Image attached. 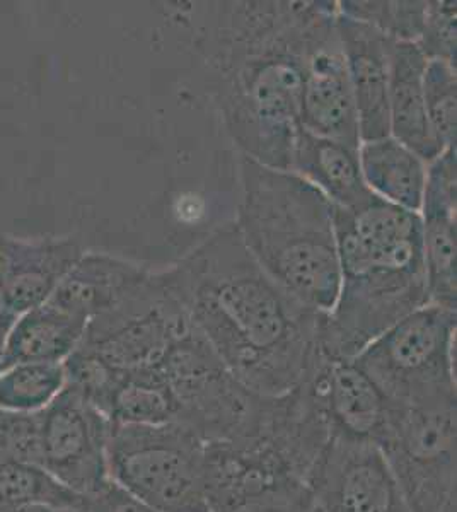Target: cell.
Instances as JSON below:
<instances>
[{"instance_id": "obj_1", "label": "cell", "mask_w": 457, "mask_h": 512, "mask_svg": "<svg viewBox=\"0 0 457 512\" xmlns=\"http://www.w3.org/2000/svg\"><path fill=\"white\" fill-rule=\"evenodd\" d=\"M161 275L239 383L261 396L287 395L301 384L321 350L326 313L278 286L244 246L234 222Z\"/></svg>"}, {"instance_id": "obj_2", "label": "cell", "mask_w": 457, "mask_h": 512, "mask_svg": "<svg viewBox=\"0 0 457 512\" xmlns=\"http://www.w3.org/2000/svg\"><path fill=\"white\" fill-rule=\"evenodd\" d=\"M328 2H217L195 38L238 154L292 169L307 40Z\"/></svg>"}, {"instance_id": "obj_3", "label": "cell", "mask_w": 457, "mask_h": 512, "mask_svg": "<svg viewBox=\"0 0 457 512\" xmlns=\"http://www.w3.org/2000/svg\"><path fill=\"white\" fill-rule=\"evenodd\" d=\"M340 292L323 316L319 349L353 359L398 321L430 304L420 214L374 197L333 207Z\"/></svg>"}, {"instance_id": "obj_4", "label": "cell", "mask_w": 457, "mask_h": 512, "mask_svg": "<svg viewBox=\"0 0 457 512\" xmlns=\"http://www.w3.org/2000/svg\"><path fill=\"white\" fill-rule=\"evenodd\" d=\"M238 227L270 277L307 308L330 313L340 292L333 204L294 171L238 154Z\"/></svg>"}, {"instance_id": "obj_5", "label": "cell", "mask_w": 457, "mask_h": 512, "mask_svg": "<svg viewBox=\"0 0 457 512\" xmlns=\"http://www.w3.org/2000/svg\"><path fill=\"white\" fill-rule=\"evenodd\" d=\"M457 309L427 304L367 345L353 361L394 407L457 405Z\"/></svg>"}, {"instance_id": "obj_6", "label": "cell", "mask_w": 457, "mask_h": 512, "mask_svg": "<svg viewBox=\"0 0 457 512\" xmlns=\"http://www.w3.org/2000/svg\"><path fill=\"white\" fill-rule=\"evenodd\" d=\"M207 443L190 427L113 424L111 482L159 512H210L205 487Z\"/></svg>"}, {"instance_id": "obj_7", "label": "cell", "mask_w": 457, "mask_h": 512, "mask_svg": "<svg viewBox=\"0 0 457 512\" xmlns=\"http://www.w3.org/2000/svg\"><path fill=\"white\" fill-rule=\"evenodd\" d=\"M178 403V424L190 427L205 443H220L251 431L268 396L256 395L220 361L193 328L157 367Z\"/></svg>"}, {"instance_id": "obj_8", "label": "cell", "mask_w": 457, "mask_h": 512, "mask_svg": "<svg viewBox=\"0 0 457 512\" xmlns=\"http://www.w3.org/2000/svg\"><path fill=\"white\" fill-rule=\"evenodd\" d=\"M457 405L394 407L379 444L410 512H456Z\"/></svg>"}, {"instance_id": "obj_9", "label": "cell", "mask_w": 457, "mask_h": 512, "mask_svg": "<svg viewBox=\"0 0 457 512\" xmlns=\"http://www.w3.org/2000/svg\"><path fill=\"white\" fill-rule=\"evenodd\" d=\"M193 328L161 272H154L135 296L87 323L81 347L98 355L120 376H128L157 369Z\"/></svg>"}, {"instance_id": "obj_10", "label": "cell", "mask_w": 457, "mask_h": 512, "mask_svg": "<svg viewBox=\"0 0 457 512\" xmlns=\"http://www.w3.org/2000/svg\"><path fill=\"white\" fill-rule=\"evenodd\" d=\"M111 431L110 417L65 384L41 412V466L77 494H99L111 483Z\"/></svg>"}, {"instance_id": "obj_11", "label": "cell", "mask_w": 457, "mask_h": 512, "mask_svg": "<svg viewBox=\"0 0 457 512\" xmlns=\"http://www.w3.org/2000/svg\"><path fill=\"white\" fill-rule=\"evenodd\" d=\"M336 16L338 4L328 2L307 40L299 125L318 137L359 149V120Z\"/></svg>"}, {"instance_id": "obj_12", "label": "cell", "mask_w": 457, "mask_h": 512, "mask_svg": "<svg viewBox=\"0 0 457 512\" xmlns=\"http://www.w3.org/2000/svg\"><path fill=\"white\" fill-rule=\"evenodd\" d=\"M307 487L321 512H410L377 444L331 437Z\"/></svg>"}, {"instance_id": "obj_13", "label": "cell", "mask_w": 457, "mask_h": 512, "mask_svg": "<svg viewBox=\"0 0 457 512\" xmlns=\"http://www.w3.org/2000/svg\"><path fill=\"white\" fill-rule=\"evenodd\" d=\"M299 388L318 408L331 437L379 446L386 436L393 403L353 359H333L319 350Z\"/></svg>"}, {"instance_id": "obj_14", "label": "cell", "mask_w": 457, "mask_h": 512, "mask_svg": "<svg viewBox=\"0 0 457 512\" xmlns=\"http://www.w3.org/2000/svg\"><path fill=\"white\" fill-rule=\"evenodd\" d=\"M457 154L447 147L427 166L423 192V258L430 304L457 309Z\"/></svg>"}, {"instance_id": "obj_15", "label": "cell", "mask_w": 457, "mask_h": 512, "mask_svg": "<svg viewBox=\"0 0 457 512\" xmlns=\"http://www.w3.org/2000/svg\"><path fill=\"white\" fill-rule=\"evenodd\" d=\"M336 30L347 64L360 144L386 139L389 132V69L394 41L369 24L338 12Z\"/></svg>"}, {"instance_id": "obj_16", "label": "cell", "mask_w": 457, "mask_h": 512, "mask_svg": "<svg viewBox=\"0 0 457 512\" xmlns=\"http://www.w3.org/2000/svg\"><path fill=\"white\" fill-rule=\"evenodd\" d=\"M0 251L4 258L7 292L18 316L47 304L86 253L81 239L76 236H0Z\"/></svg>"}, {"instance_id": "obj_17", "label": "cell", "mask_w": 457, "mask_h": 512, "mask_svg": "<svg viewBox=\"0 0 457 512\" xmlns=\"http://www.w3.org/2000/svg\"><path fill=\"white\" fill-rule=\"evenodd\" d=\"M152 274L151 268L123 256L86 251L48 303L89 323L135 296Z\"/></svg>"}, {"instance_id": "obj_18", "label": "cell", "mask_w": 457, "mask_h": 512, "mask_svg": "<svg viewBox=\"0 0 457 512\" xmlns=\"http://www.w3.org/2000/svg\"><path fill=\"white\" fill-rule=\"evenodd\" d=\"M427 59L417 43L394 41L389 69V132L429 164L442 154L430 130L423 72Z\"/></svg>"}, {"instance_id": "obj_19", "label": "cell", "mask_w": 457, "mask_h": 512, "mask_svg": "<svg viewBox=\"0 0 457 512\" xmlns=\"http://www.w3.org/2000/svg\"><path fill=\"white\" fill-rule=\"evenodd\" d=\"M290 171L318 188L338 209H359L374 197L362 176L359 149L304 128L297 134Z\"/></svg>"}, {"instance_id": "obj_20", "label": "cell", "mask_w": 457, "mask_h": 512, "mask_svg": "<svg viewBox=\"0 0 457 512\" xmlns=\"http://www.w3.org/2000/svg\"><path fill=\"white\" fill-rule=\"evenodd\" d=\"M87 321L47 303L19 316L6 333L2 369L19 362L64 364L76 352Z\"/></svg>"}, {"instance_id": "obj_21", "label": "cell", "mask_w": 457, "mask_h": 512, "mask_svg": "<svg viewBox=\"0 0 457 512\" xmlns=\"http://www.w3.org/2000/svg\"><path fill=\"white\" fill-rule=\"evenodd\" d=\"M359 158L365 185L374 195L401 209L420 212L429 164L417 152L389 135L362 142Z\"/></svg>"}, {"instance_id": "obj_22", "label": "cell", "mask_w": 457, "mask_h": 512, "mask_svg": "<svg viewBox=\"0 0 457 512\" xmlns=\"http://www.w3.org/2000/svg\"><path fill=\"white\" fill-rule=\"evenodd\" d=\"M178 403L157 369L123 376L111 396L108 417L118 425L178 422Z\"/></svg>"}, {"instance_id": "obj_23", "label": "cell", "mask_w": 457, "mask_h": 512, "mask_svg": "<svg viewBox=\"0 0 457 512\" xmlns=\"http://www.w3.org/2000/svg\"><path fill=\"white\" fill-rule=\"evenodd\" d=\"M86 495L58 482L41 465L0 460V506H47L57 511L84 512Z\"/></svg>"}, {"instance_id": "obj_24", "label": "cell", "mask_w": 457, "mask_h": 512, "mask_svg": "<svg viewBox=\"0 0 457 512\" xmlns=\"http://www.w3.org/2000/svg\"><path fill=\"white\" fill-rule=\"evenodd\" d=\"M64 364L19 362L0 371V410L40 414L64 390Z\"/></svg>"}, {"instance_id": "obj_25", "label": "cell", "mask_w": 457, "mask_h": 512, "mask_svg": "<svg viewBox=\"0 0 457 512\" xmlns=\"http://www.w3.org/2000/svg\"><path fill=\"white\" fill-rule=\"evenodd\" d=\"M338 12L369 24L393 41L417 43L425 23L427 0H342Z\"/></svg>"}, {"instance_id": "obj_26", "label": "cell", "mask_w": 457, "mask_h": 512, "mask_svg": "<svg viewBox=\"0 0 457 512\" xmlns=\"http://www.w3.org/2000/svg\"><path fill=\"white\" fill-rule=\"evenodd\" d=\"M423 98L430 130L437 144L446 151L456 147L457 72L442 60H427L423 72Z\"/></svg>"}, {"instance_id": "obj_27", "label": "cell", "mask_w": 457, "mask_h": 512, "mask_svg": "<svg viewBox=\"0 0 457 512\" xmlns=\"http://www.w3.org/2000/svg\"><path fill=\"white\" fill-rule=\"evenodd\" d=\"M456 2L429 0L422 35L417 41L427 60H442L456 67Z\"/></svg>"}, {"instance_id": "obj_28", "label": "cell", "mask_w": 457, "mask_h": 512, "mask_svg": "<svg viewBox=\"0 0 457 512\" xmlns=\"http://www.w3.org/2000/svg\"><path fill=\"white\" fill-rule=\"evenodd\" d=\"M0 460L41 465V412L12 414L0 410Z\"/></svg>"}, {"instance_id": "obj_29", "label": "cell", "mask_w": 457, "mask_h": 512, "mask_svg": "<svg viewBox=\"0 0 457 512\" xmlns=\"http://www.w3.org/2000/svg\"><path fill=\"white\" fill-rule=\"evenodd\" d=\"M232 512H321L307 485H294Z\"/></svg>"}, {"instance_id": "obj_30", "label": "cell", "mask_w": 457, "mask_h": 512, "mask_svg": "<svg viewBox=\"0 0 457 512\" xmlns=\"http://www.w3.org/2000/svg\"><path fill=\"white\" fill-rule=\"evenodd\" d=\"M84 512H159L111 482L99 494L87 499Z\"/></svg>"}, {"instance_id": "obj_31", "label": "cell", "mask_w": 457, "mask_h": 512, "mask_svg": "<svg viewBox=\"0 0 457 512\" xmlns=\"http://www.w3.org/2000/svg\"><path fill=\"white\" fill-rule=\"evenodd\" d=\"M18 318V313L12 308L11 297L7 292L4 258H2V251H0V332L6 335Z\"/></svg>"}, {"instance_id": "obj_32", "label": "cell", "mask_w": 457, "mask_h": 512, "mask_svg": "<svg viewBox=\"0 0 457 512\" xmlns=\"http://www.w3.org/2000/svg\"><path fill=\"white\" fill-rule=\"evenodd\" d=\"M0 512H64L52 509L47 506H35V504H26V506H0Z\"/></svg>"}, {"instance_id": "obj_33", "label": "cell", "mask_w": 457, "mask_h": 512, "mask_svg": "<svg viewBox=\"0 0 457 512\" xmlns=\"http://www.w3.org/2000/svg\"><path fill=\"white\" fill-rule=\"evenodd\" d=\"M4 340H6V335L0 332V371H2V354H4Z\"/></svg>"}]
</instances>
